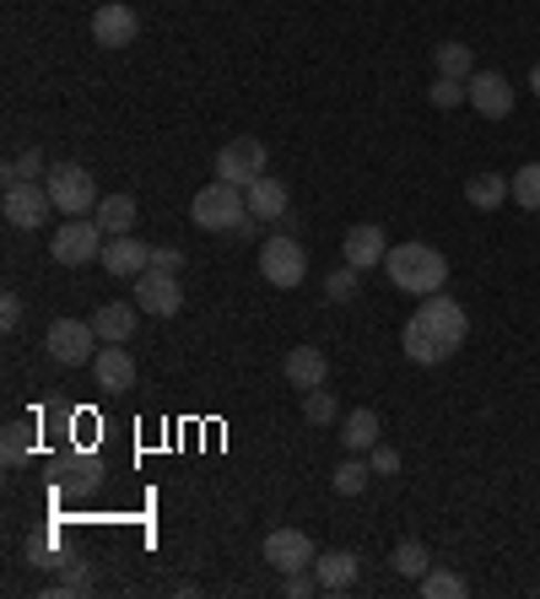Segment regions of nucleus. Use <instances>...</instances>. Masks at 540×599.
<instances>
[{"mask_svg":"<svg viewBox=\"0 0 540 599\" xmlns=\"http://www.w3.org/2000/svg\"><path fill=\"white\" fill-rule=\"evenodd\" d=\"M465 308H459L455 297H444V292H432V297H421V308H416L411 319H406V335H400V346H406V357L421 362V367H438V362H449L465 346Z\"/></svg>","mask_w":540,"mask_h":599,"instance_id":"1","label":"nucleus"},{"mask_svg":"<svg viewBox=\"0 0 540 599\" xmlns=\"http://www.w3.org/2000/svg\"><path fill=\"white\" fill-rule=\"evenodd\" d=\"M384 271H389V281H395L400 292L432 297V292H444V281H449V260H444L432 243H400V248H389Z\"/></svg>","mask_w":540,"mask_h":599,"instance_id":"2","label":"nucleus"},{"mask_svg":"<svg viewBox=\"0 0 540 599\" xmlns=\"http://www.w3.org/2000/svg\"><path fill=\"white\" fill-rule=\"evenodd\" d=\"M244 216H249V200H244L238 184H227V179L206 184L201 195L190 200V222H195L201 233H238Z\"/></svg>","mask_w":540,"mask_h":599,"instance_id":"3","label":"nucleus"},{"mask_svg":"<svg viewBox=\"0 0 540 599\" xmlns=\"http://www.w3.org/2000/svg\"><path fill=\"white\" fill-rule=\"evenodd\" d=\"M103 243L109 233L98 227V216H71L65 227H54V238H49V254L60 260V265H92V260H103Z\"/></svg>","mask_w":540,"mask_h":599,"instance_id":"4","label":"nucleus"},{"mask_svg":"<svg viewBox=\"0 0 540 599\" xmlns=\"http://www.w3.org/2000/svg\"><path fill=\"white\" fill-rule=\"evenodd\" d=\"M43 184H49V200H54L60 216H86V211H98V184H92V173H86L82 162L49 167Z\"/></svg>","mask_w":540,"mask_h":599,"instance_id":"5","label":"nucleus"},{"mask_svg":"<svg viewBox=\"0 0 540 599\" xmlns=\"http://www.w3.org/2000/svg\"><path fill=\"white\" fill-rule=\"evenodd\" d=\"M43 346H49V357L60 362V367H86V362L98 357V329L92 319H54L43 329Z\"/></svg>","mask_w":540,"mask_h":599,"instance_id":"6","label":"nucleus"},{"mask_svg":"<svg viewBox=\"0 0 540 599\" xmlns=\"http://www.w3.org/2000/svg\"><path fill=\"white\" fill-rule=\"evenodd\" d=\"M259 271H265L271 286L292 292V286L308 281V254H303V243L292 238V233H276V238L259 243Z\"/></svg>","mask_w":540,"mask_h":599,"instance_id":"7","label":"nucleus"},{"mask_svg":"<svg viewBox=\"0 0 540 599\" xmlns=\"http://www.w3.org/2000/svg\"><path fill=\"white\" fill-rule=\"evenodd\" d=\"M0 211H6V222H11V227L33 233V227L49 222V211H54L49 184H39V179H11V184H6V200H0Z\"/></svg>","mask_w":540,"mask_h":599,"instance_id":"8","label":"nucleus"},{"mask_svg":"<svg viewBox=\"0 0 540 599\" xmlns=\"http://www.w3.org/2000/svg\"><path fill=\"white\" fill-rule=\"evenodd\" d=\"M259 173H265V141H254V135H238L216 152V179H227L238 190H249Z\"/></svg>","mask_w":540,"mask_h":599,"instance_id":"9","label":"nucleus"},{"mask_svg":"<svg viewBox=\"0 0 540 599\" xmlns=\"http://www.w3.org/2000/svg\"><path fill=\"white\" fill-rule=\"evenodd\" d=\"M135 308H146L152 319H173L179 308H184V292H179V276L173 271H146V276H135Z\"/></svg>","mask_w":540,"mask_h":599,"instance_id":"10","label":"nucleus"},{"mask_svg":"<svg viewBox=\"0 0 540 599\" xmlns=\"http://www.w3.org/2000/svg\"><path fill=\"white\" fill-rule=\"evenodd\" d=\"M135 33H141V17L130 11L125 0H109V6L92 11V39L103 43V49H130Z\"/></svg>","mask_w":540,"mask_h":599,"instance_id":"11","label":"nucleus"},{"mask_svg":"<svg viewBox=\"0 0 540 599\" xmlns=\"http://www.w3.org/2000/svg\"><path fill=\"white\" fill-rule=\"evenodd\" d=\"M265 561L276 572H308L314 567V540L303 529H271L265 535Z\"/></svg>","mask_w":540,"mask_h":599,"instance_id":"12","label":"nucleus"},{"mask_svg":"<svg viewBox=\"0 0 540 599\" xmlns=\"http://www.w3.org/2000/svg\"><path fill=\"white\" fill-rule=\"evenodd\" d=\"M98 265H103L109 276L135 281V276H146V271H152V248L135 238V233H130V238H109V243H103V260H98Z\"/></svg>","mask_w":540,"mask_h":599,"instance_id":"13","label":"nucleus"},{"mask_svg":"<svg viewBox=\"0 0 540 599\" xmlns=\"http://www.w3.org/2000/svg\"><path fill=\"white\" fill-rule=\"evenodd\" d=\"M470 109L481 120H508L513 114V87L498 77V71H476L470 77Z\"/></svg>","mask_w":540,"mask_h":599,"instance_id":"14","label":"nucleus"},{"mask_svg":"<svg viewBox=\"0 0 540 599\" xmlns=\"http://www.w3.org/2000/svg\"><path fill=\"white\" fill-rule=\"evenodd\" d=\"M346 265H357V271H374L389 260V238H384V227L378 222H357L351 233H346Z\"/></svg>","mask_w":540,"mask_h":599,"instance_id":"15","label":"nucleus"},{"mask_svg":"<svg viewBox=\"0 0 540 599\" xmlns=\"http://www.w3.org/2000/svg\"><path fill=\"white\" fill-rule=\"evenodd\" d=\"M282 373H287L292 389H325V378H330V357H325L319 346H292L287 362H282Z\"/></svg>","mask_w":540,"mask_h":599,"instance_id":"16","label":"nucleus"},{"mask_svg":"<svg viewBox=\"0 0 540 599\" xmlns=\"http://www.w3.org/2000/svg\"><path fill=\"white\" fill-rule=\"evenodd\" d=\"M244 200H249L254 222H282V216H287V205H292L287 184H282V179H271V173H259L249 190H244Z\"/></svg>","mask_w":540,"mask_h":599,"instance_id":"17","label":"nucleus"},{"mask_svg":"<svg viewBox=\"0 0 540 599\" xmlns=\"http://www.w3.org/2000/svg\"><path fill=\"white\" fill-rule=\"evenodd\" d=\"M92 378H98V389L120 395V389L135 384V362H130L125 346H98V357H92Z\"/></svg>","mask_w":540,"mask_h":599,"instance_id":"18","label":"nucleus"},{"mask_svg":"<svg viewBox=\"0 0 540 599\" xmlns=\"http://www.w3.org/2000/svg\"><path fill=\"white\" fill-rule=\"evenodd\" d=\"M357 551H330V557H314V578H319V595H346L357 583Z\"/></svg>","mask_w":540,"mask_h":599,"instance_id":"19","label":"nucleus"},{"mask_svg":"<svg viewBox=\"0 0 540 599\" xmlns=\"http://www.w3.org/2000/svg\"><path fill=\"white\" fill-rule=\"evenodd\" d=\"M92 329H98L103 346H125L130 335H135V303H103L92 314Z\"/></svg>","mask_w":540,"mask_h":599,"instance_id":"20","label":"nucleus"},{"mask_svg":"<svg viewBox=\"0 0 540 599\" xmlns=\"http://www.w3.org/2000/svg\"><path fill=\"white\" fill-rule=\"evenodd\" d=\"M135 222H141V211H135V200L130 195H103L98 200V227H103L109 238H130Z\"/></svg>","mask_w":540,"mask_h":599,"instance_id":"21","label":"nucleus"},{"mask_svg":"<svg viewBox=\"0 0 540 599\" xmlns=\"http://www.w3.org/2000/svg\"><path fill=\"white\" fill-rule=\"evenodd\" d=\"M378 433H384V422H378V410H368V405L351 410V416L340 422V443H346L351 454H368V448L378 443Z\"/></svg>","mask_w":540,"mask_h":599,"instance_id":"22","label":"nucleus"},{"mask_svg":"<svg viewBox=\"0 0 540 599\" xmlns=\"http://www.w3.org/2000/svg\"><path fill=\"white\" fill-rule=\"evenodd\" d=\"M465 200L476 211H498V205H508V179L502 173H476V179H465Z\"/></svg>","mask_w":540,"mask_h":599,"instance_id":"23","label":"nucleus"},{"mask_svg":"<svg viewBox=\"0 0 540 599\" xmlns=\"http://www.w3.org/2000/svg\"><path fill=\"white\" fill-rule=\"evenodd\" d=\"M432 60H438V77H459V81L476 77V49H470V43H455V39L438 43Z\"/></svg>","mask_w":540,"mask_h":599,"instance_id":"24","label":"nucleus"},{"mask_svg":"<svg viewBox=\"0 0 540 599\" xmlns=\"http://www.w3.org/2000/svg\"><path fill=\"white\" fill-rule=\"evenodd\" d=\"M508 200L519 211H540V162H524L513 179H508Z\"/></svg>","mask_w":540,"mask_h":599,"instance_id":"25","label":"nucleus"},{"mask_svg":"<svg viewBox=\"0 0 540 599\" xmlns=\"http://www.w3.org/2000/svg\"><path fill=\"white\" fill-rule=\"evenodd\" d=\"M368 476H374V465H363V459H340L335 465V497H357V491H368Z\"/></svg>","mask_w":540,"mask_h":599,"instance_id":"26","label":"nucleus"},{"mask_svg":"<svg viewBox=\"0 0 540 599\" xmlns=\"http://www.w3.org/2000/svg\"><path fill=\"white\" fill-rule=\"evenodd\" d=\"M389 561H395V572H400V578H416V583H421V572L432 567V557H427V546H421V540H400V546L389 551Z\"/></svg>","mask_w":540,"mask_h":599,"instance_id":"27","label":"nucleus"},{"mask_svg":"<svg viewBox=\"0 0 540 599\" xmlns=\"http://www.w3.org/2000/svg\"><path fill=\"white\" fill-rule=\"evenodd\" d=\"M28 448H33V427H28V422H6V433H0V459H6V465H22Z\"/></svg>","mask_w":540,"mask_h":599,"instance_id":"28","label":"nucleus"},{"mask_svg":"<svg viewBox=\"0 0 540 599\" xmlns=\"http://www.w3.org/2000/svg\"><path fill=\"white\" fill-rule=\"evenodd\" d=\"M421 595L427 599H459L465 595V578H459V572H444V567H427V572H421Z\"/></svg>","mask_w":540,"mask_h":599,"instance_id":"29","label":"nucleus"},{"mask_svg":"<svg viewBox=\"0 0 540 599\" xmlns=\"http://www.w3.org/2000/svg\"><path fill=\"white\" fill-rule=\"evenodd\" d=\"M363 271H357V265H340V271H330V276H325V297H330V303H357V286H363Z\"/></svg>","mask_w":540,"mask_h":599,"instance_id":"30","label":"nucleus"},{"mask_svg":"<svg viewBox=\"0 0 540 599\" xmlns=\"http://www.w3.org/2000/svg\"><path fill=\"white\" fill-rule=\"evenodd\" d=\"M60 486L92 491V486H98V459H60Z\"/></svg>","mask_w":540,"mask_h":599,"instance_id":"31","label":"nucleus"},{"mask_svg":"<svg viewBox=\"0 0 540 599\" xmlns=\"http://www.w3.org/2000/svg\"><path fill=\"white\" fill-rule=\"evenodd\" d=\"M427 98H432V109H459V103L470 98V81H459V77H438L432 87H427Z\"/></svg>","mask_w":540,"mask_h":599,"instance_id":"32","label":"nucleus"},{"mask_svg":"<svg viewBox=\"0 0 540 599\" xmlns=\"http://www.w3.org/2000/svg\"><path fill=\"white\" fill-rule=\"evenodd\" d=\"M303 416H308L314 427H330V422H335V395H330V389H308V399H303Z\"/></svg>","mask_w":540,"mask_h":599,"instance_id":"33","label":"nucleus"},{"mask_svg":"<svg viewBox=\"0 0 540 599\" xmlns=\"http://www.w3.org/2000/svg\"><path fill=\"white\" fill-rule=\"evenodd\" d=\"M282 595H287V599L319 595V578H314V567H308V572H282Z\"/></svg>","mask_w":540,"mask_h":599,"instance_id":"34","label":"nucleus"},{"mask_svg":"<svg viewBox=\"0 0 540 599\" xmlns=\"http://www.w3.org/2000/svg\"><path fill=\"white\" fill-rule=\"evenodd\" d=\"M11 179H49V173H43V152H39V146H33V152H22V158L6 167V184H11Z\"/></svg>","mask_w":540,"mask_h":599,"instance_id":"35","label":"nucleus"},{"mask_svg":"<svg viewBox=\"0 0 540 599\" xmlns=\"http://www.w3.org/2000/svg\"><path fill=\"white\" fill-rule=\"evenodd\" d=\"M368 465H374V476H400V454L389 443H374L368 448Z\"/></svg>","mask_w":540,"mask_h":599,"instance_id":"36","label":"nucleus"},{"mask_svg":"<svg viewBox=\"0 0 540 599\" xmlns=\"http://www.w3.org/2000/svg\"><path fill=\"white\" fill-rule=\"evenodd\" d=\"M17 324H22V297H17V292H6V297H0V329L11 335Z\"/></svg>","mask_w":540,"mask_h":599,"instance_id":"37","label":"nucleus"},{"mask_svg":"<svg viewBox=\"0 0 540 599\" xmlns=\"http://www.w3.org/2000/svg\"><path fill=\"white\" fill-rule=\"evenodd\" d=\"M86 583H92V578H86V567H82V561H77V567H71V572H65V578H60V583H54L49 595H82Z\"/></svg>","mask_w":540,"mask_h":599,"instance_id":"38","label":"nucleus"},{"mask_svg":"<svg viewBox=\"0 0 540 599\" xmlns=\"http://www.w3.org/2000/svg\"><path fill=\"white\" fill-rule=\"evenodd\" d=\"M152 265H157V271H173V276H179V265H184V248H152Z\"/></svg>","mask_w":540,"mask_h":599,"instance_id":"39","label":"nucleus"},{"mask_svg":"<svg viewBox=\"0 0 540 599\" xmlns=\"http://www.w3.org/2000/svg\"><path fill=\"white\" fill-rule=\"evenodd\" d=\"M530 92H536V98H540V65H536V71H530Z\"/></svg>","mask_w":540,"mask_h":599,"instance_id":"40","label":"nucleus"}]
</instances>
